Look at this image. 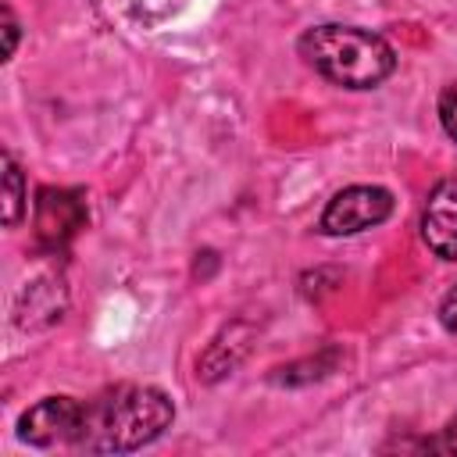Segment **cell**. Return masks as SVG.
Returning <instances> with one entry per match:
<instances>
[{"mask_svg":"<svg viewBox=\"0 0 457 457\" xmlns=\"http://www.w3.org/2000/svg\"><path fill=\"white\" fill-rule=\"evenodd\" d=\"M439 121H443V132L457 143V82L439 93Z\"/></svg>","mask_w":457,"mask_h":457,"instance_id":"cell-9","label":"cell"},{"mask_svg":"<svg viewBox=\"0 0 457 457\" xmlns=\"http://www.w3.org/2000/svg\"><path fill=\"white\" fill-rule=\"evenodd\" d=\"M79 228H86V196L79 189L43 186L36 193V243L57 253L75 239Z\"/></svg>","mask_w":457,"mask_h":457,"instance_id":"cell-4","label":"cell"},{"mask_svg":"<svg viewBox=\"0 0 457 457\" xmlns=\"http://www.w3.org/2000/svg\"><path fill=\"white\" fill-rule=\"evenodd\" d=\"M389 214H393V193L389 189L346 186L325 204L318 228L325 236H353V232H364L371 225H382Z\"/></svg>","mask_w":457,"mask_h":457,"instance_id":"cell-3","label":"cell"},{"mask_svg":"<svg viewBox=\"0 0 457 457\" xmlns=\"http://www.w3.org/2000/svg\"><path fill=\"white\" fill-rule=\"evenodd\" d=\"M439 321H443V328H446V332H453V336H457V286L443 296V303H439Z\"/></svg>","mask_w":457,"mask_h":457,"instance_id":"cell-12","label":"cell"},{"mask_svg":"<svg viewBox=\"0 0 457 457\" xmlns=\"http://www.w3.org/2000/svg\"><path fill=\"white\" fill-rule=\"evenodd\" d=\"M175 418V403L157 386H114L96 400H86L75 450L86 453H129L154 443Z\"/></svg>","mask_w":457,"mask_h":457,"instance_id":"cell-1","label":"cell"},{"mask_svg":"<svg viewBox=\"0 0 457 457\" xmlns=\"http://www.w3.org/2000/svg\"><path fill=\"white\" fill-rule=\"evenodd\" d=\"M421 239L425 246L443 257L457 261V179H443L432 186L421 207Z\"/></svg>","mask_w":457,"mask_h":457,"instance_id":"cell-6","label":"cell"},{"mask_svg":"<svg viewBox=\"0 0 457 457\" xmlns=\"http://www.w3.org/2000/svg\"><path fill=\"white\" fill-rule=\"evenodd\" d=\"M14 46H18V21H14V11L4 4V61L14 57Z\"/></svg>","mask_w":457,"mask_h":457,"instance_id":"cell-11","label":"cell"},{"mask_svg":"<svg viewBox=\"0 0 457 457\" xmlns=\"http://www.w3.org/2000/svg\"><path fill=\"white\" fill-rule=\"evenodd\" d=\"M21 296L29 300V311H18V325H25V328H36V325H50V321H57V318H61V311H64V300H68V296H64L61 278H54V275L36 278Z\"/></svg>","mask_w":457,"mask_h":457,"instance_id":"cell-7","label":"cell"},{"mask_svg":"<svg viewBox=\"0 0 457 457\" xmlns=\"http://www.w3.org/2000/svg\"><path fill=\"white\" fill-rule=\"evenodd\" d=\"M25 214V179L21 168L14 164V157L4 150V225L14 228Z\"/></svg>","mask_w":457,"mask_h":457,"instance_id":"cell-8","label":"cell"},{"mask_svg":"<svg viewBox=\"0 0 457 457\" xmlns=\"http://www.w3.org/2000/svg\"><path fill=\"white\" fill-rule=\"evenodd\" d=\"M296 50L321 79L343 89H375L396 68L393 46L357 25H314L300 36Z\"/></svg>","mask_w":457,"mask_h":457,"instance_id":"cell-2","label":"cell"},{"mask_svg":"<svg viewBox=\"0 0 457 457\" xmlns=\"http://www.w3.org/2000/svg\"><path fill=\"white\" fill-rule=\"evenodd\" d=\"M425 446H428L432 453H450V457H457V418H450V421L439 428V436L428 439Z\"/></svg>","mask_w":457,"mask_h":457,"instance_id":"cell-10","label":"cell"},{"mask_svg":"<svg viewBox=\"0 0 457 457\" xmlns=\"http://www.w3.org/2000/svg\"><path fill=\"white\" fill-rule=\"evenodd\" d=\"M82 411L86 403L82 400H71V396H46L39 403H32L21 421H18V436L21 443L29 446H75V436L82 428Z\"/></svg>","mask_w":457,"mask_h":457,"instance_id":"cell-5","label":"cell"}]
</instances>
